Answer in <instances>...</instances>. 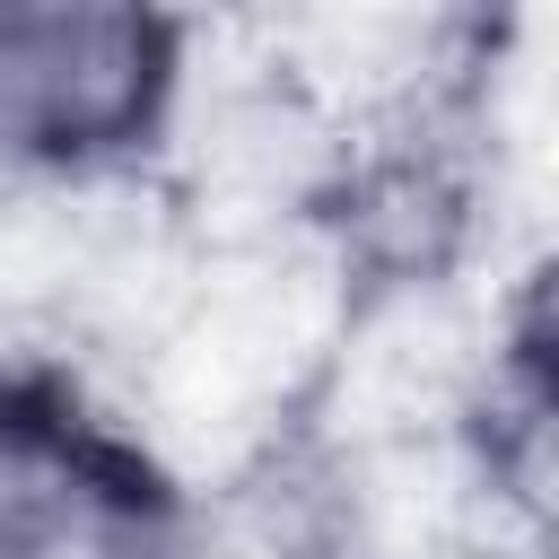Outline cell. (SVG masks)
<instances>
[{
  "label": "cell",
  "mask_w": 559,
  "mask_h": 559,
  "mask_svg": "<svg viewBox=\"0 0 559 559\" xmlns=\"http://www.w3.org/2000/svg\"><path fill=\"white\" fill-rule=\"evenodd\" d=\"M498 384L559 419V236L515 271L498 314Z\"/></svg>",
  "instance_id": "3957f363"
},
{
  "label": "cell",
  "mask_w": 559,
  "mask_h": 559,
  "mask_svg": "<svg viewBox=\"0 0 559 559\" xmlns=\"http://www.w3.org/2000/svg\"><path fill=\"white\" fill-rule=\"evenodd\" d=\"M0 559H192L166 463L44 358L0 393Z\"/></svg>",
  "instance_id": "7a4b0ae2"
},
{
  "label": "cell",
  "mask_w": 559,
  "mask_h": 559,
  "mask_svg": "<svg viewBox=\"0 0 559 559\" xmlns=\"http://www.w3.org/2000/svg\"><path fill=\"white\" fill-rule=\"evenodd\" d=\"M192 79V26L148 0H17L0 17V157L17 183L140 175Z\"/></svg>",
  "instance_id": "6da1fadb"
}]
</instances>
